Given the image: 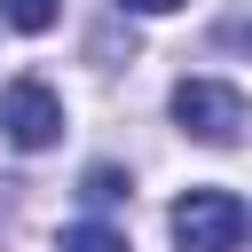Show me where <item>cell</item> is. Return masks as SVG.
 I'll return each instance as SVG.
<instances>
[{"mask_svg":"<svg viewBox=\"0 0 252 252\" xmlns=\"http://www.w3.org/2000/svg\"><path fill=\"white\" fill-rule=\"evenodd\" d=\"M236 236H244V205L228 189H189L173 205V244L181 252H236Z\"/></svg>","mask_w":252,"mask_h":252,"instance_id":"6da1fadb","label":"cell"},{"mask_svg":"<svg viewBox=\"0 0 252 252\" xmlns=\"http://www.w3.org/2000/svg\"><path fill=\"white\" fill-rule=\"evenodd\" d=\"M173 118H181V134H197V142H236V134H244V94L220 87V79H181V87H173Z\"/></svg>","mask_w":252,"mask_h":252,"instance_id":"7a4b0ae2","label":"cell"},{"mask_svg":"<svg viewBox=\"0 0 252 252\" xmlns=\"http://www.w3.org/2000/svg\"><path fill=\"white\" fill-rule=\"evenodd\" d=\"M0 134H8L16 150H47V142L63 134L55 87H47V79H8V87H0Z\"/></svg>","mask_w":252,"mask_h":252,"instance_id":"3957f363","label":"cell"},{"mask_svg":"<svg viewBox=\"0 0 252 252\" xmlns=\"http://www.w3.org/2000/svg\"><path fill=\"white\" fill-rule=\"evenodd\" d=\"M0 16H8L16 32H47V24L63 16V0H0Z\"/></svg>","mask_w":252,"mask_h":252,"instance_id":"277c9868","label":"cell"},{"mask_svg":"<svg viewBox=\"0 0 252 252\" xmlns=\"http://www.w3.org/2000/svg\"><path fill=\"white\" fill-rule=\"evenodd\" d=\"M63 252H126V236L102 220H79V228H63Z\"/></svg>","mask_w":252,"mask_h":252,"instance_id":"5b68a950","label":"cell"},{"mask_svg":"<svg viewBox=\"0 0 252 252\" xmlns=\"http://www.w3.org/2000/svg\"><path fill=\"white\" fill-rule=\"evenodd\" d=\"M79 197H87V205H118V197H126V173H118V165H87Z\"/></svg>","mask_w":252,"mask_h":252,"instance_id":"8992f818","label":"cell"},{"mask_svg":"<svg viewBox=\"0 0 252 252\" xmlns=\"http://www.w3.org/2000/svg\"><path fill=\"white\" fill-rule=\"evenodd\" d=\"M126 8H134V16H173L181 0H126Z\"/></svg>","mask_w":252,"mask_h":252,"instance_id":"52a82bcc","label":"cell"}]
</instances>
